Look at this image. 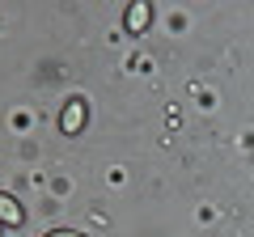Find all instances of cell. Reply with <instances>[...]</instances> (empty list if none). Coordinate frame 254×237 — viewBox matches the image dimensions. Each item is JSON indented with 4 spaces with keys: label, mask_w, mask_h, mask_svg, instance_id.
I'll use <instances>...</instances> for the list:
<instances>
[{
    "label": "cell",
    "mask_w": 254,
    "mask_h": 237,
    "mask_svg": "<svg viewBox=\"0 0 254 237\" xmlns=\"http://www.w3.org/2000/svg\"><path fill=\"white\" fill-rule=\"evenodd\" d=\"M43 237H81L76 229H51V233H43Z\"/></svg>",
    "instance_id": "obj_4"
},
{
    "label": "cell",
    "mask_w": 254,
    "mask_h": 237,
    "mask_svg": "<svg viewBox=\"0 0 254 237\" xmlns=\"http://www.w3.org/2000/svg\"><path fill=\"white\" fill-rule=\"evenodd\" d=\"M85 123H89V102L85 98H68L60 106V131L64 136H76V131H85Z\"/></svg>",
    "instance_id": "obj_1"
},
{
    "label": "cell",
    "mask_w": 254,
    "mask_h": 237,
    "mask_svg": "<svg viewBox=\"0 0 254 237\" xmlns=\"http://www.w3.org/2000/svg\"><path fill=\"white\" fill-rule=\"evenodd\" d=\"M127 34H144L148 26H153V4H144V0H136V4H127V17H123Z\"/></svg>",
    "instance_id": "obj_2"
},
{
    "label": "cell",
    "mask_w": 254,
    "mask_h": 237,
    "mask_svg": "<svg viewBox=\"0 0 254 237\" xmlns=\"http://www.w3.org/2000/svg\"><path fill=\"white\" fill-rule=\"evenodd\" d=\"M0 229H4V225H0Z\"/></svg>",
    "instance_id": "obj_5"
},
{
    "label": "cell",
    "mask_w": 254,
    "mask_h": 237,
    "mask_svg": "<svg viewBox=\"0 0 254 237\" xmlns=\"http://www.w3.org/2000/svg\"><path fill=\"white\" fill-rule=\"evenodd\" d=\"M0 225H9V229L26 225V208H21L17 195H9V191H0Z\"/></svg>",
    "instance_id": "obj_3"
}]
</instances>
